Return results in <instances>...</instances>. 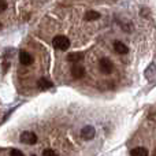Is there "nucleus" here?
<instances>
[{"label": "nucleus", "instance_id": "obj_1", "mask_svg": "<svg viewBox=\"0 0 156 156\" xmlns=\"http://www.w3.org/2000/svg\"><path fill=\"white\" fill-rule=\"evenodd\" d=\"M52 45L56 49L66 51V49L70 48V40H69L66 36H56V37L52 40Z\"/></svg>", "mask_w": 156, "mask_h": 156}, {"label": "nucleus", "instance_id": "obj_2", "mask_svg": "<svg viewBox=\"0 0 156 156\" xmlns=\"http://www.w3.org/2000/svg\"><path fill=\"white\" fill-rule=\"evenodd\" d=\"M21 141L23 144H27V145H34L37 143V136L33 132H23L21 134Z\"/></svg>", "mask_w": 156, "mask_h": 156}, {"label": "nucleus", "instance_id": "obj_3", "mask_svg": "<svg viewBox=\"0 0 156 156\" xmlns=\"http://www.w3.org/2000/svg\"><path fill=\"white\" fill-rule=\"evenodd\" d=\"M99 69H100L101 73L110 74L111 71H112V69H114V65H112V62H111L110 59L103 58V59H100V62H99Z\"/></svg>", "mask_w": 156, "mask_h": 156}, {"label": "nucleus", "instance_id": "obj_4", "mask_svg": "<svg viewBox=\"0 0 156 156\" xmlns=\"http://www.w3.org/2000/svg\"><path fill=\"white\" fill-rule=\"evenodd\" d=\"M19 62L23 66H29L33 63V56L26 51H21L19 52Z\"/></svg>", "mask_w": 156, "mask_h": 156}, {"label": "nucleus", "instance_id": "obj_5", "mask_svg": "<svg viewBox=\"0 0 156 156\" xmlns=\"http://www.w3.org/2000/svg\"><path fill=\"white\" fill-rule=\"evenodd\" d=\"M94 129L92 126H85L82 130H81V137L85 138V140H92L94 137Z\"/></svg>", "mask_w": 156, "mask_h": 156}, {"label": "nucleus", "instance_id": "obj_6", "mask_svg": "<svg viewBox=\"0 0 156 156\" xmlns=\"http://www.w3.org/2000/svg\"><path fill=\"white\" fill-rule=\"evenodd\" d=\"M71 76H73L76 80H80L85 76V69L80 65H74L73 69H71Z\"/></svg>", "mask_w": 156, "mask_h": 156}, {"label": "nucleus", "instance_id": "obj_7", "mask_svg": "<svg viewBox=\"0 0 156 156\" xmlns=\"http://www.w3.org/2000/svg\"><path fill=\"white\" fill-rule=\"evenodd\" d=\"M114 49H115V52H118V54H121V55H126L127 52H129V48H127L122 41H115V43H114Z\"/></svg>", "mask_w": 156, "mask_h": 156}, {"label": "nucleus", "instance_id": "obj_8", "mask_svg": "<svg viewBox=\"0 0 156 156\" xmlns=\"http://www.w3.org/2000/svg\"><path fill=\"white\" fill-rule=\"evenodd\" d=\"M130 156H149V152L144 147H137L130 151Z\"/></svg>", "mask_w": 156, "mask_h": 156}, {"label": "nucleus", "instance_id": "obj_9", "mask_svg": "<svg viewBox=\"0 0 156 156\" xmlns=\"http://www.w3.org/2000/svg\"><path fill=\"white\" fill-rule=\"evenodd\" d=\"M82 59H83L82 52H71V54H69V56H67V60L71 63H78Z\"/></svg>", "mask_w": 156, "mask_h": 156}, {"label": "nucleus", "instance_id": "obj_10", "mask_svg": "<svg viewBox=\"0 0 156 156\" xmlns=\"http://www.w3.org/2000/svg\"><path fill=\"white\" fill-rule=\"evenodd\" d=\"M37 86H38V89H41V90H47V89L52 88V82L48 81L47 78H41V80H38Z\"/></svg>", "mask_w": 156, "mask_h": 156}, {"label": "nucleus", "instance_id": "obj_11", "mask_svg": "<svg viewBox=\"0 0 156 156\" xmlns=\"http://www.w3.org/2000/svg\"><path fill=\"white\" fill-rule=\"evenodd\" d=\"M100 14L96 12V11H88V12L85 14V19L86 21H96V19H99Z\"/></svg>", "mask_w": 156, "mask_h": 156}, {"label": "nucleus", "instance_id": "obj_12", "mask_svg": "<svg viewBox=\"0 0 156 156\" xmlns=\"http://www.w3.org/2000/svg\"><path fill=\"white\" fill-rule=\"evenodd\" d=\"M43 155H44V156H58L56 151H54V149H51V148L45 149V151L43 152Z\"/></svg>", "mask_w": 156, "mask_h": 156}, {"label": "nucleus", "instance_id": "obj_13", "mask_svg": "<svg viewBox=\"0 0 156 156\" xmlns=\"http://www.w3.org/2000/svg\"><path fill=\"white\" fill-rule=\"evenodd\" d=\"M11 156H25V155H23V152L19 151V149H12V151H11Z\"/></svg>", "mask_w": 156, "mask_h": 156}, {"label": "nucleus", "instance_id": "obj_14", "mask_svg": "<svg viewBox=\"0 0 156 156\" xmlns=\"http://www.w3.org/2000/svg\"><path fill=\"white\" fill-rule=\"evenodd\" d=\"M5 8H7V3L4 0H0V12H3Z\"/></svg>", "mask_w": 156, "mask_h": 156}, {"label": "nucleus", "instance_id": "obj_15", "mask_svg": "<svg viewBox=\"0 0 156 156\" xmlns=\"http://www.w3.org/2000/svg\"><path fill=\"white\" fill-rule=\"evenodd\" d=\"M154 156H156V149H155V152H154Z\"/></svg>", "mask_w": 156, "mask_h": 156}, {"label": "nucleus", "instance_id": "obj_16", "mask_svg": "<svg viewBox=\"0 0 156 156\" xmlns=\"http://www.w3.org/2000/svg\"><path fill=\"white\" fill-rule=\"evenodd\" d=\"M0 29H2V23H0Z\"/></svg>", "mask_w": 156, "mask_h": 156}, {"label": "nucleus", "instance_id": "obj_17", "mask_svg": "<svg viewBox=\"0 0 156 156\" xmlns=\"http://www.w3.org/2000/svg\"><path fill=\"white\" fill-rule=\"evenodd\" d=\"M33 156H36V155H33Z\"/></svg>", "mask_w": 156, "mask_h": 156}]
</instances>
